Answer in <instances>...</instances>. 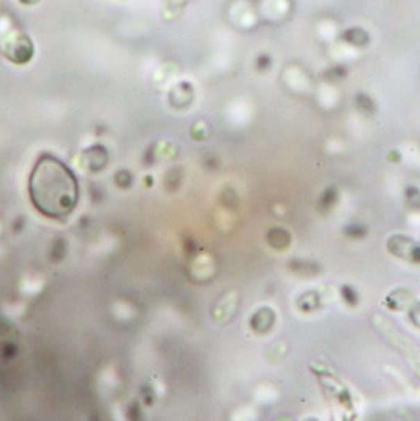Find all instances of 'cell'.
Masks as SVG:
<instances>
[{
  "instance_id": "obj_2",
  "label": "cell",
  "mask_w": 420,
  "mask_h": 421,
  "mask_svg": "<svg viewBox=\"0 0 420 421\" xmlns=\"http://www.w3.org/2000/svg\"><path fill=\"white\" fill-rule=\"evenodd\" d=\"M0 49H2L5 59L16 63V65H26V63L31 62L33 51H35L33 49V43L26 33H16L11 38L3 40Z\"/></svg>"
},
{
  "instance_id": "obj_7",
  "label": "cell",
  "mask_w": 420,
  "mask_h": 421,
  "mask_svg": "<svg viewBox=\"0 0 420 421\" xmlns=\"http://www.w3.org/2000/svg\"><path fill=\"white\" fill-rule=\"evenodd\" d=\"M253 2H258V0H253Z\"/></svg>"
},
{
  "instance_id": "obj_4",
  "label": "cell",
  "mask_w": 420,
  "mask_h": 421,
  "mask_svg": "<svg viewBox=\"0 0 420 421\" xmlns=\"http://www.w3.org/2000/svg\"><path fill=\"white\" fill-rule=\"evenodd\" d=\"M256 70L261 71V73H266L270 70V67H272V57H270L269 54L262 53L256 57Z\"/></svg>"
},
{
  "instance_id": "obj_1",
  "label": "cell",
  "mask_w": 420,
  "mask_h": 421,
  "mask_svg": "<svg viewBox=\"0 0 420 421\" xmlns=\"http://www.w3.org/2000/svg\"><path fill=\"white\" fill-rule=\"evenodd\" d=\"M28 198L43 216L65 220L76 209L79 184L74 172L51 153L37 160L28 177Z\"/></svg>"
},
{
  "instance_id": "obj_6",
  "label": "cell",
  "mask_w": 420,
  "mask_h": 421,
  "mask_svg": "<svg viewBox=\"0 0 420 421\" xmlns=\"http://www.w3.org/2000/svg\"><path fill=\"white\" fill-rule=\"evenodd\" d=\"M19 2L22 5H35V3L40 2V0H19Z\"/></svg>"
},
{
  "instance_id": "obj_3",
  "label": "cell",
  "mask_w": 420,
  "mask_h": 421,
  "mask_svg": "<svg viewBox=\"0 0 420 421\" xmlns=\"http://www.w3.org/2000/svg\"><path fill=\"white\" fill-rule=\"evenodd\" d=\"M342 42L348 43L354 48H365V46L370 44V33H368L365 28L362 27H349L346 31L342 32Z\"/></svg>"
},
{
  "instance_id": "obj_5",
  "label": "cell",
  "mask_w": 420,
  "mask_h": 421,
  "mask_svg": "<svg viewBox=\"0 0 420 421\" xmlns=\"http://www.w3.org/2000/svg\"><path fill=\"white\" fill-rule=\"evenodd\" d=\"M355 101H358V106L362 109V111L365 112H373V109H375V105H373L371 98H368L367 95L360 94L359 96H355Z\"/></svg>"
}]
</instances>
